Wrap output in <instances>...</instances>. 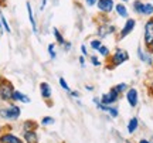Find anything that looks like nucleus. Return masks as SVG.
<instances>
[{"mask_svg": "<svg viewBox=\"0 0 153 143\" xmlns=\"http://www.w3.org/2000/svg\"><path fill=\"white\" fill-rule=\"evenodd\" d=\"M129 53L126 51L125 48H116L109 55V67L111 68H116V67L122 65V64H125L126 61H129Z\"/></svg>", "mask_w": 153, "mask_h": 143, "instance_id": "nucleus-1", "label": "nucleus"}, {"mask_svg": "<svg viewBox=\"0 0 153 143\" xmlns=\"http://www.w3.org/2000/svg\"><path fill=\"white\" fill-rule=\"evenodd\" d=\"M20 115H22V109H20V106H17L14 104H10L6 108L0 109V118L4 121H17Z\"/></svg>", "mask_w": 153, "mask_h": 143, "instance_id": "nucleus-2", "label": "nucleus"}, {"mask_svg": "<svg viewBox=\"0 0 153 143\" xmlns=\"http://www.w3.org/2000/svg\"><path fill=\"white\" fill-rule=\"evenodd\" d=\"M13 92H14L13 84L3 79L0 82V99L4 101V102H10L11 98H13Z\"/></svg>", "mask_w": 153, "mask_h": 143, "instance_id": "nucleus-3", "label": "nucleus"}, {"mask_svg": "<svg viewBox=\"0 0 153 143\" xmlns=\"http://www.w3.org/2000/svg\"><path fill=\"white\" fill-rule=\"evenodd\" d=\"M153 43V17H149L143 26V44L148 48Z\"/></svg>", "mask_w": 153, "mask_h": 143, "instance_id": "nucleus-4", "label": "nucleus"}, {"mask_svg": "<svg viewBox=\"0 0 153 143\" xmlns=\"http://www.w3.org/2000/svg\"><path fill=\"white\" fill-rule=\"evenodd\" d=\"M136 55H137V58H139L140 62H143L145 65L152 67L153 68V54L150 53L149 48H146V47L143 48L142 45H139L136 50Z\"/></svg>", "mask_w": 153, "mask_h": 143, "instance_id": "nucleus-5", "label": "nucleus"}, {"mask_svg": "<svg viewBox=\"0 0 153 143\" xmlns=\"http://www.w3.org/2000/svg\"><path fill=\"white\" fill-rule=\"evenodd\" d=\"M135 27H136V20L132 19V17H128V19L125 20V23H123L122 28L118 31V37H119V40L126 39V37L135 30Z\"/></svg>", "mask_w": 153, "mask_h": 143, "instance_id": "nucleus-6", "label": "nucleus"}, {"mask_svg": "<svg viewBox=\"0 0 153 143\" xmlns=\"http://www.w3.org/2000/svg\"><path fill=\"white\" fill-rule=\"evenodd\" d=\"M116 31H118V30H116V27H115L114 24H111L109 21H105L98 27V30H97V36H98V39L104 40V39H106V37L112 36V34H115Z\"/></svg>", "mask_w": 153, "mask_h": 143, "instance_id": "nucleus-7", "label": "nucleus"}, {"mask_svg": "<svg viewBox=\"0 0 153 143\" xmlns=\"http://www.w3.org/2000/svg\"><path fill=\"white\" fill-rule=\"evenodd\" d=\"M119 96H120V94L114 88V87H112L108 92L102 94V96H101V102H102L104 105H114V104L118 102Z\"/></svg>", "mask_w": 153, "mask_h": 143, "instance_id": "nucleus-8", "label": "nucleus"}, {"mask_svg": "<svg viewBox=\"0 0 153 143\" xmlns=\"http://www.w3.org/2000/svg\"><path fill=\"white\" fill-rule=\"evenodd\" d=\"M115 0H98L97 3V9H98L99 13L102 14H111L112 11H115Z\"/></svg>", "mask_w": 153, "mask_h": 143, "instance_id": "nucleus-9", "label": "nucleus"}, {"mask_svg": "<svg viewBox=\"0 0 153 143\" xmlns=\"http://www.w3.org/2000/svg\"><path fill=\"white\" fill-rule=\"evenodd\" d=\"M126 96V102L129 104L131 108H136L137 104H139V92H137L136 88H129L125 92Z\"/></svg>", "mask_w": 153, "mask_h": 143, "instance_id": "nucleus-10", "label": "nucleus"}, {"mask_svg": "<svg viewBox=\"0 0 153 143\" xmlns=\"http://www.w3.org/2000/svg\"><path fill=\"white\" fill-rule=\"evenodd\" d=\"M26 9H27V16H28V21H30V26H31V30L36 36H38V26H37V20H36V16H34L33 7H31V3L27 1L26 3Z\"/></svg>", "mask_w": 153, "mask_h": 143, "instance_id": "nucleus-11", "label": "nucleus"}, {"mask_svg": "<svg viewBox=\"0 0 153 143\" xmlns=\"http://www.w3.org/2000/svg\"><path fill=\"white\" fill-rule=\"evenodd\" d=\"M40 95L43 96V99H51L53 96V88H51V85L48 82H43L40 84Z\"/></svg>", "mask_w": 153, "mask_h": 143, "instance_id": "nucleus-12", "label": "nucleus"}, {"mask_svg": "<svg viewBox=\"0 0 153 143\" xmlns=\"http://www.w3.org/2000/svg\"><path fill=\"white\" fill-rule=\"evenodd\" d=\"M0 143H26L23 139H20L19 136L13 135V133H3L0 136Z\"/></svg>", "mask_w": 153, "mask_h": 143, "instance_id": "nucleus-13", "label": "nucleus"}, {"mask_svg": "<svg viewBox=\"0 0 153 143\" xmlns=\"http://www.w3.org/2000/svg\"><path fill=\"white\" fill-rule=\"evenodd\" d=\"M23 139L26 143H38V135L34 129H30V130H24L23 133Z\"/></svg>", "mask_w": 153, "mask_h": 143, "instance_id": "nucleus-14", "label": "nucleus"}, {"mask_svg": "<svg viewBox=\"0 0 153 143\" xmlns=\"http://www.w3.org/2000/svg\"><path fill=\"white\" fill-rule=\"evenodd\" d=\"M115 13L119 17H122V19H128V17H129V10H128V7H126L125 3H122V1L115 4Z\"/></svg>", "mask_w": 153, "mask_h": 143, "instance_id": "nucleus-15", "label": "nucleus"}, {"mask_svg": "<svg viewBox=\"0 0 153 143\" xmlns=\"http://www.w3.org/2000/svg\"><path fill=\"white\" fill-rule=\"evenodd\" d=\"M11 101H14V102H20V104H30V98H28L26 94H23V92H20V91H17V89H14Z\"/></svg>", "mask_w": 153, "mask_h": 143, "instance_id": "nucleus-16", "label": "nucleus"}, {"mask_svg": "<svg viewBox=\"0 0 153 143\" xmlns=\"http://www.w3.org/2000/svg\"><path fill=\"white\" fill-rule=\"evenodd\" d=\"M137 127H139V119H137V118H131V121L128 122V125H126L128 133H129V135H133V133L137 130Z\"/></svg>", "mask_w": 153, "mask_h": 143, "instance_id": "nucleus-17", "label": "nucleus"}, {"mask_svg": "<svg viewBox=\"0 0 153 143\" xmlns=\"http://www.w3.org/2000/svg\"><path fill=\"white\" fill-rule=\"evenodd\" d=\"M143 6H145V1H142V0H133V3H132L133 13H135V14H137V16H142Z\"/></svg>", "mask_w": 153, "mask_h": 143, "instance_id": "nucleus-18", "label": "nucleus"}, {"mask_svg": "<svg viewBox=\"0 0 153 143\" xmlns=\"http://www.w3.org/2000/svg\"><path fill=\"white\" fill-rule=\"evenodd\" d=\"M53 36H54V40H55V43L57 44H60V45H62L64 43H65V39H64V36L61 34V31L58 30L57 27H53Z\"/></svg>", "mask_w": 153, "mask_h": 143, "instance_id": "nucleus-19", "label": "nucleus"}, {"mask_svg": "<svg viewBox=\"0 0 153 143\" xmlns=\"http://www.w3.org/2000/svg\"><path fill=\"white\" fill-rule=\"evenodd\" d=\"M99 54V57H102V58H109V55H111V50L108 45H105L102 44L101 47L98 48V51H97Z\"/></svg>", "mask_w": 153, "mask_h": 143, "instance_id": "nucleus-20", "label": "nucleus"}, {"mask_svg": "<svg viewBox=\"0 0 153 143\" xmlns=\"http://www.w3.org/2000/svg\"><path fill=\"white\" fill-rule=\"evenodd\" d=\"M0 21H1V28H3V31L7 33V34H10L11 33V27H10V24H9V21L6 20L4 14H0Z\"/></svg>", "mask_w": 153, "mask_h": 143, "instance_id": "nucleus-21", "label": "nucleus"}, {"mask_svg": "<svg viewBox=\"0 0 153 143\" xmlns=\"http://www.w3.org/2000/svg\"><path fill=\"white\" fill-rule=\"evenodd\" d=\"M142 16H145V17H152L153 16V3H145Z\"/></svg>", "mask_w": 153, "mask_h": 143, "instance_id": "nucleus-22", "label": "nucleus"}, {"mask_svg": "<svg viewBox=\"0 0 153 143\" xmlns=\"http://www.w3.org/2000/svg\"><path fill=\"white\" fill-rule=\"evenodd\" d=\"M102 44H104V43H102L101 39H92L89 41V47H91V50H94V51H98V48Z\"/></svg>", "mask_w": 153, "mask_h": 143, "instance_id": "nucleus-23", "label": "nucleus"}, {"mask_svg": "<svg viewBox=\"0 0 153 143\" xmlns=\"http://www.w3.org/2000/svg\"><path fill=\"white\" fill-rule=\"evenodd\" d=\"M114 88L116 89V91H118L119 94H125L126 91L129 89V85H128L126 82H119V84H116V85H115Z\"/></svg>", "mask_w": 153, "mask_h": 143, "instance_id": "nucleus-24", "label": "nucleus"}, {"mask_svg": "<svg viewBox=\"0 0 153 143\" xmlns=\"http://www.w3.org/2000/svg\"><path fill=\"white\" fill-rule=\"evenodd\" d=\"M47 51H48V55H50V58H51V60H55V58H57V50H55V44H54V43L48 44Z\"/></svg>", "mask_w": 153, "mask_h": 143, "instance_id": "nucleus-25", "label": "nucleus"}, {"mask_svg": "<svg viewBox=\"0 0 153 143\" xmlns=\"http://www.w3.org/2000/svg\"><path fill=\"white\" fill-rule=\"evenodd\" d=\"M58 84H60V87L64 89L65 92H68V94L71 92V88H70V85H68V82L65 81V78H64V77H61L60 79H58Z\"/></svg>", "mask_w": 153, "mask_h": 143, "instance_id": "nucleus-26", "label": "nucleus"}, {"mask_svg": "<svg viewBox=\"0 0 153 143\" xmlns=\"http://www.w3.org/2000/svg\"><path fill=\"white\" fill-rule=\"evenodd\" d=\"M106 113H108L111 118H118V116H119V109H118L116 106H114V105H109V109H108Z\"/></svg>", "mask_w": 153, "mask_h": 143, "instance_id": "nucleus-27", "label": "nucleus"}, {"mask_svg": "<svg viewBox=\"0 0 153 143\" xmlns=\"http://www.w3.org/2000/svg\"><path fill=\"white\" fill-rule=\"evenodd\" d=\"M89 61H91V64H92L94 67H97V68L102 65V62H101V60H99V57L98 55H95V54L89 55Z\"/></svg>", "mask_w": 153, "mask_h": 143, "instance_id": "nucleus-28", "label": "nucleus"}, {"mask_svg": "<svg viewBox=\"0 0 153 143\" xmlns=\"http://www.w3.org/2000/svg\"><path fill=\"white\" fill-rule=\"evenodd\" d=\"M53 123H54V118H51V116H44L41 119V125L43 126H48V125H53Z\"/></svg>", "mask_w": 153, "mask_h": 143, "instance_id": "nucleus-29", "label": "nucleus"}, {"mask_svg": "<svg viewBox=\"0 0 153 143\" xmlns=\"http://www.w3.org/2000/svg\"><path fill=\"white\" fill-rule=\"evenodd\" d=\"M61 47H62V50H64L65 53H70V51L72 50V43H70V41H65V43L61 45Z\"/></svg>", "mask_w": 153, "mask_h": 143, "instance_id": "nucleus-30", "label": "nucleus"}, {"mask_svg": "<svg viewBox=\"0 0 153 143\" xmlns=\"http://www.w3.org/2000/svg\"><path fill=\"white\" fill-rule=\"evenodd\" d=\"M34 123L31 121H27L26 123H24V130H30V129H34Z\"/></svg>", "mask_w": 153, "mask_h": 143, "instance_id": "nucleus-31", "label": "nucleus"}, {"mask_svg": "<svg viewBox=\"0 0 153 143\" xmlns=\"http://www.w3.org/2000/svg\"><path fill=\"white\" fill-rule=\"evenodd\" d=\"M85 58H87V57H84V55H79V57H78V62H79V65H81L82 68H85V62H87Z\"/></svg>", "mask_w": 153, "mask_h": 143, "instance_id": "nucleus-32", "label": "nucleus"}, {"mask_svg": "<svg viewBox=\"0 0 153 143\" xmlns=\"http://www.w3.org/2000/svg\"><path fill=\"white\" fill-rule=\"evenodd\" d=\"M84 1H85V4L88 7H94V6H97V3H98V0H84Z\"/></svg>", "mask_w": 153, "mask_h": 143, "instance_id": "nucleus-33", "label": "nucleus"}, {"mask_svg": "<svg viewBox=\"0 0 153 143\" xmlns=\"http://www.w3.org/2000/svg\"><path fill=\"white\" fill-rule=\"evenodd\" d=\"M81 55H84V57H88V50H87V45H85V44L81 45Z\"/></svg>", "mask_w": 153, "mask_h": 143, "instance_id": "nucleus-34", "label": "nucleus"}, {"mask_svg": "<svg viewBox=\"0 0 153 143\" xmlns=\"http://www.w3.org/2000/svg\"><path fill=\"white\" fill-rule=\"evenodd\" d=\"M45 6H47V0H41V3H40V11L41 13L45 10Z\"/></svg>", "mask_w": 153, "mask_h": 143, "instance_id": "nucleus-35", "label": "nucleus"}, {"mask_svg": "<svg viewBox=\"0 0 153 143\" xmlns=\"http://www.w3.org/2000/svg\"><path fill=\"white\" fill-rule=\"evenodd\" d=\"M70 95H71L72 98H79V92H78V91H72V89H71Z\"/></svg>", "mask_w": 153, "mask_h": 143, "instance_id": "nucleus-36", "label": "nucleus"}, {"mask_svg": "<svg viewBox=\"0 0 153 143\" xmlns=\"http://www.w3.org/2000/svg\"><path fill=\"white\" fill-rule=\"evenodd\" d=\"M85 89H87L88 92H92V91H94V87H92V85H85Z\"/></svg>", "mask_w": 153, "mask_h": 143, "instance_id": "nucleus-37", "label": "nucleus"}, {"mask_svg": "<svg viewBox=\"0 0 153 143\" xmlns=\"http://www.w3.org/2000/svg\"><path fill=\"white\" fill-rule=\"evenodd\" d=\"M139 143H150L148 140V139H140V140H139Z\"/></svg>", "mask_w": 153, "mask_h": 143, "instance_id": "nucleus-38", "label": "nucleus"}, {"mask_svg": "<svg viewBox=\"0 0 153 143\" xmlns=\"http://www.w3.org/2000/svg\"><path fill=\"white\" fill-rule=\"evenodd\" d=\"M148 48H149V50H150V53H152V54H153V43H152V44H150V45H149Z\"/></svg>", "mask_w": 153, "mask_h": 143, "instance_id": "nucleus-39", "label": "nucleus"}, {"mask_svg": "<svg viewBox=\"0 0 153 143\" xmlns=\"http://www.w3.org/2000/svg\"><path fill=\"white\" fill-rule=\"evenodd\" d=\"M119 1H122V3H125V4H126L128 1H132V0H119Z\"/></svg>", "mask_w": 153, "mask_h": 143, "instance_id": "nucleus-40", "label": "nucleus"}, {"mask_svg": "<svg viewBox=\"0 0 153 143\" xmlns=\"http://www.w3.org/2000/svg\"><path fill=\"white\" fill-rule=\"evenodd\" d=\"M0 33H3V28H1V21H0Z\"/></svg>", "mask_w": 153, "mask_h": 143, "instance_id": "nucleus-41", "label": "nucleus"}, {"mask_svg": "<svg viewBox=\"0 0 153 143\" xmlns=\"http://www.w3.org/2000/svg\"><path fill=\"white\" fill-rule=\"evenodd\" d=\"M1 81H3V77H1V74H0V82H1Z\"/></svg>", "mask_w": 153, "mask_h": 143, "instance_id": "nucleus-42", "label": "nucleus"}, {"mask_svg": "<svg viewBox=\"0 0 153 143\" xmlns=\"http://www.w3.org/2000/svg\"><path fill=\"white\" fill-rule=\"evenodd\" d=\"M128 143H129V142H128Z\"/></svg>", "mask_w": 153, "mask_h": 143, "instance_id": "nucleus-43", "label": "nucleus"}]
</instances>
